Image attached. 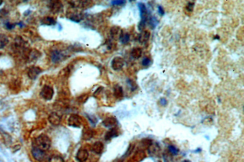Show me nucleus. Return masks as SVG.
<instances>
[{"mask_svg":"<svg viewBox=\"0 0 244 162\" xmlns=\"http://www.w3.org/2000/svg\"><path fill=\"white\" fill-rule=\"evenodd\" d=\"M8 15V12L5 9H1L0 10V21L4 22V24L6 23V18Z\"/></svg>","mask_w":244,"mask_h":162,"instance_id":"32","label":"nucleus"},{"mask_svg":"<svg viewBox=\"0 0 244 162\" xmlns=\"http://www.w3.org/2000/svg\"><path fill=\"white\" fill-rule=\"evenodd\" d=\"M194 6H195L194 2H189L186 6V10L188 12H192L194 9Z\"/></svg>","mask_w":244,"mask_h":162,"instance_id":"33","label":"nucleus"},{"mask_svg":"<svg viewBox=\"0 0 244 162\" xmlns=\"http://www.w3.org/2000/svg\"><path fill=\"white\" fill-rule=\"evenodd\" d=\"M126 3V1H112L111 4L114 6H121Z\"/></svg>","mask_w":244,"mask_h":162,"instance_id":"35","label":"nucleus"},{"mask_svg":"<svg viewBox=\"0 0 244 162\" xmlns=\"http://www.w3.org/2000/svg\"><path fill=\"white\" fill-rule=\"evenodd\" d=\"M150 37V33L148 31H143L139 35V41L141 43L146 42Z\"/></svg>","mask_w":244,"mask_h":162,"instance_id":"20","label":"nucleus"},{"mask_svg":"<svg viewBox=\"0 0 244 162\" xmlns=\"http://www.w3.org/2000/svg\"><path fill=\"white\" fill-rule=\"evenodd\" d=\"M123 159H117V160H115V161H114L113 162H123Z\"/></svg>","mask_w":244,"mask_h":162,"instance_id":"39","label":"nucleus"},{"mask_svg":"<svg viewBox=\"0 0 244 162\" xmlns=\"http://www.w3.org/2000/svg\"><path fill=\"white\" fill-rule=\"evenodd\" d=\"M119 135V129L117 127H112L106 132V134L104 136V139H105V140L109 141V140H111V139L118 137Z\"/></svg>","mask_w":244,"mask_h":162,"instance_id":"13","label":"nucleus"},{"mask_svg":"<svg viewBox=\"0 0 244 162\" xmlns=\"http://www.w3.org/2000/svg\"><path fill=\"white\" fill-rule=\"evenodd\" d=\"M31 153L33 156L34 159L37 161L41 162L44 160L46 157V153L44 151L38 149L37 148H33L31 150Z\"/></svg>","mask_w":244,"mask_h":162,"instance_id":"9","label":"nucleus"},{"mask_svg":"<svg viewBox=\"0 0 244 162\" xmlns=\"http://www.w3.org/2000/svg\"><path fill=\"white\" fill-rule=\"evenodd\" d=\"M92 3V1H72L70 4L75 8H87L90 7Z\"/></svg>","mask_w":244,"mask_h":162,"instance_id":"8","label":"nucleus"},{"mask_svg":"<svg viewBox=\"0 0 244 162\" xmlns=\"http://www.w3.org/2000/svg\"><path fill=\"white\" fill-rule=\"evenodd\" d=\"M146 157V154L144 150L137 149L134 153L131 162H141Z\"/></svg>","mask_w":244,"mask_h":162,"instance_id":"14","label":"nucleus"},{"mask_svg":"<svg viewBox=\"0 0 244 162\" xmlns=\"http://www.w3.org/2000/svg\"><path fill=\"white\" fill-rule=\"evenodd\" d=\"M152 144H153V141L151 139H143L139 144L138 149L144 150V149L148 148Z\"/></svg>","mask_w":244,"mask_h":162,"instance_id":"18","label":"nucleus"},{"mask_svg":"<svg viewBox=\"0 0 244 162\" xmlns=\"http://www.w3.org/2000/svg\"><path fill=\"white\" fill-rule=\"evenodd\" d=\"M171 154H164V160L165 162H172V158H171Z\"/></svg>","mask_w":244,"mask_h":162,"instance_id":"37","label":"nucleus"},{"mask_svg":"<svg viewBox=\"0 0 244 162\" xmlns=\"http://www.w3.org/2000/svg\"><path fill=\"white\" fill-rule=\"evenodd\" d=\"M51 141L50 139L45 134H41L34 139L33 148L46 152L51 147Z\"/></svg>","mask_w":244,"mask_h":162,"instance_id":"1","label":"nucleus"},{"mask_svg":"<svg viewBox=\"0 0 244 162\" xmlns=\"http://www.w3.org/2000/svg\"><path fill=\"white\" fill-rule=\"evenodd\" d=\"M148 152H150V154H152V155H157V154L159 153V151H160V147L157 144H152L148 148Z\"/></svg>","mask_w":244,"mask_h":162,"instance_id":"27","label":"nucleus"},{"mask_svg":"<svg viewBox=\"0 0 244 162\" xmlns=\"http://www.w3.org/2000/svg\"><path fill=\"white\" fill-rule=\"evenodd\" d=\"M9 43V38L6 35L0 34V49L4 48Z\"/></svg>","mask_w":244,"mask_h":162,"instance_id":"26","label":"nucleus"},{"mask_svg":"<svg viewBox=\"0 0 244 162\" xmlns=\"http://www.w3.org/2000/svg\"><path fill=\"white\" fill-rule=\"evenodd\" d=\"M168 152L172 155H177L179 152V149L173 145H169L168 147Z\"/></svg>","mask_w":244,"mask_h":162,"instance_id":"31","label":"nucleus"},{"mask_svg":"<svg viewBox=\"0 0 244 162\" xmlns=\"http://www.w3.org/2000/svg\"><path fill=\"white\" fill-rule=\"evenodd\" d=\"M2 3H3V1H1V0H0V5H1Z\"/></svg>","mask_w":244,"mask_h":162,"instance_id":"42","label":"nucleus"},{"mask_svg":"<svg viewBox=\"0 0 244 162\" xmlns=\"http://www.w3.org/2000/svg\"><path fill=\"white\" fill-rule=\"evenodd\" d=\"M159 103H160V104H161V105H162V106H166V105H167V99L166 98H161V99H160Z\"/></svg>","mask_w":244,"mask_h":162,"instance_id":"38","label":"nucleus"},{"mask_svg":"<svg viewBox=\"0 0 244 162\" xmlns=\"http://www.w3.org/2000/svg\"><path fill=\"white\" fill-rule=\"evenodd\" d=\"M42 69L38 67H35V66L31 67L28 69V77L31 79L34 80L38 77V76L42 73Z\"/></svg>","mask_w":244,"mask_h":162,"instance_id":"10","label":"nucleus"},{"mask_svg":"<svg viewBox=\"0 0 244 162\" xmlns=\"http://www.w3.org/2000/svg\"><path fill=\"white\" fill-rule=\"evenodd\" d=\"M49 8L53 13H59L63 11V5L59 1H50Z\"/></svg>","mask_w":244,"mask_h":162,"instance_id":"7","label":"nucleus"},{"mask_svg":"<svg viewBox=\"0 0 244 162\" xmlns=\"http://www.w3.org/2000/svg\"><path fill=\"white\" fill-rule=\"evenodd\" d=\"M142 54V51L140 48H134L131 52V56L134 59H137L141 57Z\"/></svg>","mask_w":244,"mask_h":162,"instance_id":"25","label":"nucleus"},{"mask_svg":"<svg viewBox=\"0 0 244 162\" xmlns=\"http://www.w3.org/2000/svg\"><path fill=\"white\" fill-rule=\"evenodd\" d=\"M126 82H127V84H128V86H129L130 90H131L132 92H134V91H135V90H137V85L136 82L134 81V80L131 79H128L126 80Z\"/></svg>","mask_w":244,"mask_h":162,"instance_id":"29","label":"nucleus"},{"mask_svg":"<svg viewBox=\"0 0 244 162\" xmlns=\"http://www.w3.org/2000/svg\"><path fill=\"white\" fill-rule=\"evenodd\" d=\"M103 149H104V144L100 141H97L92 146V150L97 154H101L103 151Z\"/></svg>","mask_w":244,"mask_h":162,"instance_id":"17","label":"nucleus"},{"mask_svg":"<svg viewBox=\"0 0 244 162\" xmlns=\"http://www.w3.org/2000/svg\"><path fill=\"white\" fill-rule=\"evenodd\" d=\"M66 58V55L60 50L55 49L51 52V58L53 63H59Z\"/></svg>","mask_w":244,"mask_h":162,"instance_id":"5","label":"nucleus"},{"mask_svg":"<svg viewBox=\"0 0 244 162\" xmlns=\"http://www.w3.org/2000/svg\"><path fill=\"white\" fill-rule=\"evenodd\" d=\"M119 38L122 44H126L130 40V35L128 33H125L122 30Z\"/></svg>","mask_w":244,"mask_h":162,"instance_id":"22","label":"nucleus"},{"mask_svg":"<svg viewBox=\"0 0 244 162\" xmlns=\"http://www.w3.org/2000/svg\"><path fill=\"white\" fill-rule=\"evenodd\" d=\"M67 17L72 21L75 22H79L83 18V14L77 10H72L68 12Z\"/></svg>","mask_w":244,"mask_h":162,"instance_id":"6","label":"nucleus"},{"mask_svg":"<svg viewBox=\"0 0 244 162\" xmlns=\"http://www.w3.org/2000/svg\"><path fill=\"white\" fill-rule=\"evenodd\" d=\"M93 135V132L92 129H88V128H85L82 130V138L84 140H89L90 139L92 138Z\"/></svg>","mask_w":244,"mask_h":162,"instance_id":"21","label":"nucleus"},{"mask_svg":"<svg viewBox=\"0 0 244 162\" xmlns=\"http://www.w3.org/2000/svg\"><path fill=\"white\" fill-rule=\"evenodd\" d=\"M138 8L140 11L141 21L138 24V29L140 31H143L146 26V23L148 18V10L146 5L143 3H138Z\"/></svg>","mask_w":244,"mask_h":162,"instance_id":"2","label":"nucleus"},{"mask_svg":"<svg viewBox=\"0 0 244 162\" xmlns=\"http://www.w3.org/2000/svg\"><path fill=\"white\" fill-rule=\"evenodd\" d=\"M125 65V60L123 58L119 56L115 57L111 62V67L115 71L122 69Z\"/></svg>","mask_w":244,"mask_h":162,"instance_id":"4","label":"nucleus"},{"mask_svg":"<svg viewBox=\"0 0 244 162\" xmlns=\"http://www.w3.org/2000/svg\"><path fill=\"white\" fill-rule=\"evenodd\" d=\"M48 120H49L50 123L51 124L55 125V126H57V125H59L61 123V120H62V118H61V116L57 114L54 112V113H51L50 114V115L49 116Z\"/></svg>","mask_w":244,"mask_h":162,"instance_id":"16","label":"nucleus"},{"mask_svg":"<svg viewBox=\"0 0 244 162\" xmlns=\"http://www.w3.org/2000/svg\"><path fill=\"white\" fill-rule=\"evenodd\" d=\"M183 162H191L190 161H189L188 160H184Z\"/></svg>","mask_w":244,"mask_h":162,"instance_id":"41","label":"nucleus"},{"mask_svg":"<svg viewBox=\"0 0 244 162\" xmlns=\"http://www.w3.org/2000/svg\"><path fill=\"white\" fill-rule=\"evenodd\" d=\"M151 64V60L150 58H144L142 60V65L144 67H148Z\"/></svg>","mask_w":244,"mask_h":162,"instance_id":"34","label":"nucleus"},{"mask_svg":"<svg viewBox=\"0 0 244 162\" xmlns=\"http://www.w3.org/2000/svg\"><path fill=\"white\" fill-rule=\"evenodd\" d=\"M68 124L72 127H80L81 126L80 117L75 114L72 115L68 119Z\"/></svg>","mask_w":244,"mask_h":162,"instance_id":"12","label":"nucleus"},{"mask_svg":"<svg viewBox=\"0 0 244 162\" xmlns=\"http://www.w3.org/2000/svg\"><path fill=\"white\" fill-rule=\"evenodd\" d=\"M121 31L122 30L120 29V27L119 26H114L111 28V37L113 38H117V37L119 38V36L120 35L121 33Z\"/></svg>","mask_w":244,"mask_h":162,"instance_id":"24","label":"nucleus"},{"mask_svg":"<svg viewBox=\"0 0 244 162\" xmlns=\"http://www.w3.org/2000/svg\"><path fill=\"white\" fill-rule=\"evenodd\" d=\"M89 157V152L86 149L81 148L77 152L76 159L79 162H86Z\"/></svg>","mask_w":244,"mask_h":162,"instance_id":"11","label":"nucleus"},{"mask_svg":"<svg viewBox=\"0 0 244 162\" xmlns=\"http://www.w3.org/2000/svg\"><path fill=\"white\" fill-rule=\"evenodd\" d=\"M46 162H64L63 158L59 155H55L50 157Z\"/></svg>","mask_w":244,"mask_h":162,"instance_id":"30","label":"nucleus"},{"mask_svg":"<svg viewBox=\"0 0 244 162\" xmlns=\"http://www.w3.org/2000/svg\"><path fill=\"white\" fill-rule=\"evenodd\" d=\"M148 23H149L150 28L152 29H155L159 23V21L157 20V18L155 16H151V17L149 18Z\"/></svg>","mask_w":244,"mask_h":162,"instance_id":"28","label":"nucleus"},{"mask_svg":"<svg viewBox=\"0 0 244 162\" xmlns=\"http://www.w3.org/2000/svg\"><path fill=\"white\" fill-rule=\"evenodd\" d=\"M114 94L117 99H121L123 96V88L119 84H117L114 87Z\"/></svg>","mask_w":244,"mask_h":162,"instance_id":"19","label":"nucleus"},{"mask_svg":"<svg viewBox=\"0 0 244 162\" xmlns=\"http://www.w3.org/2000/svg\"><path fill=\"white\" fill-rule=\"evenodd\" d=\"M157 10H158V13H159V14L160 15H161V16L164 15L165 11H164V9H163V8L161 6H157Z\"/></svg>","mask_w":244,"mask_h":162,"instance_id":"36","label":"nucleus"},{"mask_svg":"<svg viewBox=\"0 0 244 162\" xmlns=\"http://www.w3.org/2000/svg\"><path fill=\"white\" fill-rule=\"evenodd\" d=\"M102 124L104 127L111 129L112 127H115L117 124V121L114 117H109L105 119L103 121Z\"/></svg>","mask_w":244,"mask_h":162,"instance_id":"15","label":"nucleus"},{"mask_svg":"<svg viewBox=\"0 0 244 162\" xmlns=\"http://www.w3.org/2000/svg\"><path fill=\"white\" fill-rule=\"evenodd\" d=\"M214 38H215V39H216V38H217V39H219L220 38L218 37V35H216V37H215Z\"/></svg>","mask_w":244,"mask_h":162,"instance_id":"40","label":"nucleus"},{"mask_svg":"<svg viewBox=\"0 0 244 162\" xmlns=\"http://www.w3.org/2000/svg\"><path fill=\"white\" fill-rule=\"evenodd\" d=\"M56 22L55 20L50 17H45L41 20V24L42 25H47V26H51L55 25Z\"/></svg>","mask_w":244,"mask_h":162,"instance_id":"23","label":"nucleus"},{"mask_svg":"<svg viewBox=\"0 0 244 162\" xmlns=\"http://www.w3.org/2000/svg\"><path fill=\"white\" fill-rule=\"evenodd\" d=\"M54 95L53 89L49 85H45L40 92V96L45 100H51Z\"/></svg>","mask_w":244,"mask_h":162,"instance_id":"3","label":"nucleus"}]
</instances>
